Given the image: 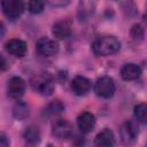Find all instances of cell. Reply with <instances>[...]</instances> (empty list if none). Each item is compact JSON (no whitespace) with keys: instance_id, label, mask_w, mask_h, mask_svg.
<instances>
[{"instance_id":"6da1fadb","label":"cell","mask_w":147,"mask_h":147,"mask_svg":"<svg viewBox=\"0 0 147 147\" xmlns=\"http://www.w3.org/2000/svg\"><path fill=\"white\" fill-rule=\"evenodd\" d=\"M93 53L98 56H109L121 49V41L115 36H102L92 45Z\"/></svg>"},{"instance_id":"7a4b0ae2","label":"cell","mask_w":147,"mask_h":147,"mask_svg":"<svg viewBox=\"0 0 147 147\" xmlns=\"http://www.w3.org/2000/svg\"><path fill=\"white\" fill-rule=\"evenodd\" d=\"M31 86L32 88L39 93L40 95L48 96L54 91V82L49 75L46 74H39L32 77L31 79Z\"/></svg>"},{"instance_id":"3957f363","label":"cell","mask_w":147,"mask_h":147,"mask_svg":"<svg viewBox=\"0 0 147 147\" xmlns=\"http://www.w3.org/2000/svg\"><path fill=\"white\" fill-rule=\"evenodd\" d=\"M94 92L96 95L103 99H109L115 93V83L113 78L108 76H102L96 79L94 84Z\"/></svg>"},{"instance_id":"277c9868","label":"cell","mask_w":147,"mask_h":147,"mask_svg":"<svg viewBox=\"0 0 147 147\" xmlns=\"http://www.w3.org/2000/svg\"><path fill=\"white\" fill-rule=\"evenodd\" d=\"M0 5L3 14L10 20L17 18L24 10L23 0H0Z\"/></svg>"},{"instance_id":"5b68a950","label":"cell","mask_w":147,"mask_h":147,"mask_svg":"<svg viewBox=\"0 0 147 147\" xmlns=\"http://www.w3.org/2000/svg\"><path fill=\"white\" fill-rule=\"evenodd\" d=\"M36 51L42 56H53L59 52V45L55 40L42 37L36 42Z\"/></svg>"},{"instance_id":"8992f818","label":"cell","mask_w":147,"mask_h":147,"mask_svg":"<svg viewBox=\"0 0 147 147\" xmlns=\"http://www.w3.org/2000/svg\"><path fill=\"white\" fill-rule=\"evenodd\" d=\"M52 133L57 139H68L72 134V126L65 119H56L52 124Z\"/></svg>"},{"instance_id":"52a82bcc","label":"cell","mask_w":147,"mask_h":147,"mask_svg":"<svg viewBox=\"0 0 147 147\" xmlns=\"http://www.w3.org/2000/svg\"><path fill=\"white\" fill-rule=\"evenodd\" d=\"M25 92V82L18 77H11L7 83V94L11 99H20Z\"/></svg>"},{"instance_id":"ba28073f","label":"cell","mask_w":147,"mask_h":147,"mask_svg":"<svg viewBox=\"0 0 147 147\" xmlns=\"http://www.w3.org/2000/svg\"><path fill=\"white\" fill-rule=\"evenodd\" d=\"M5 48L9 54H11L16 57H23L28 52L26 42L18 38H13V39L8 40L5 45Z\"/></svg>"},{"instance_id":"9c48e42d","label":"cell","mask_w":147,"mask_h":147,"mask_svg":"<svg viewBox=\"0 0 147 147\" xmlns=\"http://www.w3.org/2000/svg\"><path fill=\"white\" fill-rule=\"evenodd\" d=\"M91 87H92L91 80L84 76H76L71 82V91L79 96L87 94Z\"/></svg>"},{"instance_id":"30bf717a","label":"cell","mask_w":147,"mask_h":147,"mask_svg":"<svg viewBox=\"0 0 147 147\" xmlns=\"http://www.w3.org/2000/svg\"><path fill=\"white\" fill-rule=\"evenodd\" d=\"M77 125L83 133H88L94 129L95 116L90 111H83L77 117Z\"/></svg>"},{"instance_id":"8fae6325","label":"cell","mask_w":147,"mask_h":147,"mask_svg":"<svg viewBox=\"0 0 147 147\" xmlns=\"http://www.w3.org/2000/svg\"><path fill=\"white\" fill-rule=\"evenodd\" d=\"M52 33L56 39L64 40L71 36V25L68 21H64V20L57 21L53 24Z\"/></svg>"},{"instance_id":"7c38bea8","label":"cell","mask_w":147,"mask_h":147,"mask_svg":"<svg viewBox=\"0 0 147 147\" xmlns=\"http://www.w3.org/2000/svg\"><path fill=\"white\" fill-rule=\"evenodd\" d=\"M138 133H139L138 126L132 121H127V122H125L121 126V136H122V139L125 142H132V141H134L136 138H137V136H138Z\"/></svg>"},{"instance_id":"4fadbf2b","label":"cell","mask_w":147,"mask_h":147,"mask_svg":"<svg viewBox=\"0 0 147 147\" xmlns=\"http://www.w3.org/2000/svg\"><path fill=\"white\" fill-rule=\"evenodd\" d=\"M141 75V68L136 63H126L121 69V77L124 80H136Z\"/></svg>"},{"instance_id":"5bb4252c","label":"cell","mask_w":147,"mask_h":147,"mask_svg":"<svg viewBox=\"0 0 147 147\" xmlns=\"http://www.w3.org/2000/svg\"><path fill=\"white\" fill-rule=\"evenodd\" d=\"M94 142L96 146H100V147L114 146L115 145V136H114L113 131H110L109 129H105L96 134Z\"/></svg>"},{"instance_id":"9a60e30c","label":"cell","mask_w":147,"mask_h":147,"mask_svg":"<svg viewBox=\"0 0 147 147\" xmlns=\"http://www.w3.org/2000/svg\"><path fill=\"white\" fill-rule=\"evenodd\" d=\"M23 138L24 140L30 144V145H36L40 141L41 139V136H40V131L38 130V127L36 126H28L24 132H23Z\"/></svg>"},{"instance_id":"2e32d148","label":"cell","mask_w":147,"mask_h":147,"mask_svg":"<svg viewBox=\"0 0 147 147\" xmlns=\"http://www.w3.org/2000/svg\"><path fill=\"white\" fill-rule=\"evenodd\" d=\"M13 116L17 121H23L29 116V106L23 101H17L13 107Z\"/></svg>"},{"instance_id":"e0dca14e","label":"cell","mask_w":147,"mask_h":147,"mask_svg":"<svg viewBox=\"0 0 147 147\" xmlns=\"http://www.w3.org/2000/svg\"><path fill=\"white\" fill-rule=\"evenodd\" d=\"M133 115H134V117L138 122L145 124L146 121H147V106L145 103L137 105L133 109Z\"/></svg>"},{"instance_id":"ac0fdd59","label":"cell","mask_w":147,"mask_h":147,"mask_svg":"<svg viewBox=\"0 0 147 147\" xmlns=\"http://www.w3.org/2000/svg\"><path fill=\"white\" fill-rule=\"evenodd\" d=\"M63 110H64V105L59 100H55V101L48 103V106L46 108V113L49 115H59V114L63 113Z\"/></svg>"},{"instance_id":"d6986e66","label":"cell","mask_w":147,"mask_h":147,"mask_svg":"<svg viewBox=\"0 0 147 147\" xmlns=\"http://www.w3.org/2000/svg\"><path fill=\"white\" fill-rule=\"evenodd\" d=\"M130 34L134 40L141 41L145 37V30L140 24H134V25H132V28L130 30Z\"/></svg>"},{"instance_id":"ffe728a7","label":"cell","mask_w":147,"mask_h":147,"mask_svg":"<svg viewBox=\"0 0 147 147\" xmlns=\"http://www.w3.org/2000/svg\"><path fill=\"white\" fill-rule=\"evenodd\" d=\"M44 0H29V11L32 14H40L44 10Z\"/></svg>"},{"instance_id":"44dd1931","label":"cell","mask_w":147,"mask_h":147,"mask_svg":"<svg viewBox=\"0 0 147 147\" xmlns=\"http://www.w3.org/2000/svg\"><path fill=\"white\" fill-rule=\"evenodd\" d=\"M44 2H47L52 7H64L70 2V0H44Z\"/></svg>"},{"instance_id":"7402d4cb","label":"cell","mask_w":147,"mask_h":147,"mask_svg":"<svg viewBox=\"0 0 147 147\" xmlns=\"http://www.w3.org/2000/svg\"><path fill=\"white\" fill-rule=\"evenodd\" d=\"M9 138H8V136L5 133V132H2V131H0V146H9Z\"/></svg>"},{"instance_id":"603a6c76","label":"cell","mask_w":147,"mask_h":147,"mask_svg":"<svg viewBox=\"0 0 147 147\" xmlns=\"http://www.w3.org/2000/svg\"><path fill=\"white\" fill-rule=\"evenodd\" d=\"M8 68H9V63H8V61H7L3 56L0 55V72H1V71H6Z\"/></svg>"},{"instance_id":"cb8c5ba5","label":"cell","mask_w":147,"mask_h":147,"mask_svg":"<svg viewBox=\"0 0 147 147\" xmlns=\"http://www.w3.org/2000/svg\"><path fill=\"white\" fill-rule=\"evenodd\" d=\"M5 32H6V28H5L3 23H2V22H0V39H2V38H3Z\"/></svg>"}]
</instances>
